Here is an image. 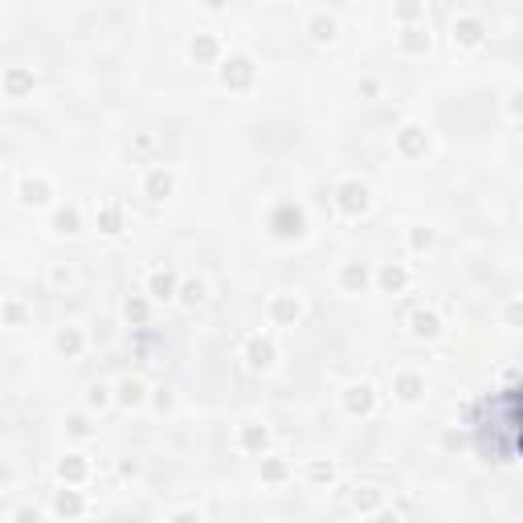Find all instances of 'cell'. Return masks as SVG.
<instances>
[{
	"instance_id": "obj_30",
	"label": "cell",
	"mask_w": 523,
	"mask_h": 523,
	"mask_svg": "<svg viewBox=\"0 0 523 523\" xmlns=\"http://www.w3.org/2000/svg\"><path fill=\"white\" fill-rule=\"evenodd\" d=\"M90 405H98V409L107 405V389H102V385H94V389H90Z\"/></svg>"
},
{
	"instance_id": "obj_5",
	"label": "cell",
	"mask_w": 523,
	"mask_h": 523,
	"mask_svg": "<svg viewBox=\"0 0 523 523\" xmlns=\"http://www.w3.org/2000/svg\"><path fill=\"white\" fill-rule=\"evenodd\" d=\"M246 356H250V364H254V368H270V364H274V344H270V340H262V336H254V340H250V348H246Z\"/></svg>"
},
{
	"instance_id": "obj_15",
	"label": "cell",
	"mask_w": 523,
	"mask_h": 523,
	"mask_svg": "<svg viewBox=\"0 0 523 523\" xmlns=\"http://www.w3.org/2000/svg\"><path fill=\"white\" fill-rule=\"evenodd\" d=\"M401 147H405L409 156H421V152H425V139H421V131H417V127H405V135H401Z\"/></svg>"
},
{
	"instance_id": "obj_8",
	"label": "cell",
	"mask_w": 523,
	"mask_h": 523,
	"mask_svg": "<svg viewBox=\"0 0 523 523\" xmlns=\"http://www.w3.org/2000/svg\"><path fill=\"white\" fill-rule=\"evenodd\" d=\"M57 470H62V479H66V482H82V479H86V462H82L78 454L62 458V466H57Z\"/></svg>"
},
{
	"instance_id": "obj_17",
	"label": "cell",
	"mask_w": 523,
	"mask_h": 523,
	"mask_svg": "<svg viewBox=\"0 0 523 523\" xmlns=\"http://www.w3.org/2000/svg\"><path fill=\"white\" fill-rule=\"evenodd\" d=\"M241 446H246V450H262V446H266V430H262V425H246V430H241Z\"/></svg>"
},
{
	"instance_id": "obj_22",
	"label": "cell",
	"mask_w": 523,
	"mask_h": 523,
	"mask_svg": "<svg viewBox=\"0 0 523 523\" xmlns=\"http://www.w3.org/2000/svg\"><path fill=\"white\" fill-rule=\"evenodd\" d=\"M139 396H143V385L139 380H123V405H139Z\"/></svg>"
},
{
	"instance_id": "obj_24",
	"label": "cell",
	"mask_w": 523,
	"mask_h": 523,
	"mask_svg": "<svg viewBox=\"0 0 523 523\" xmlns=\"http://www.w3.org/2000/svg\"><path fill=\"white\" fill-rule=\"evenodd\" d=\"M262 475H266V479H270V482H278V479H282V475H286V462H278V458H270V462L262 466Z\"/></svg>"
},
{
	"instance_id": "obj_28",
	"label": "cell",
	"mask_w": 523,
	"mask_h": 523,
	"mask_svg": "<svg viewBox=\"0 0 523 523\" xmlns=\"http://www.w3.org/2000/svg\"><path fill=\"white\" fill-rule=\"evenodd\" d=\"M127 319L143 323V319H147V303H139V299H135V303H127Z\"/></svg>"
},
{
	"instance_id": "obj_12",
	"label": "cell",
	"mask_w": 523,
	"mask_h": 523,
	"mask_svg": "<svg viewBox=\"0 0 523 523\" xmlns=\"http://www.w3.org/2000/svg\"><path fill=\"white\" fill-rule=\"evenodd\" d=\"M78 225H82V221H78L74 209H57V217H53V229H57V233H78Z\"/></svg>"
},
{
	"instance_id": "obj_32",
	"label": "cell",
	"mask_w": 523,
	"mask_h": 523,
	"mask_svg": "<svg viewBox=\"0 0 523 523\" xmlns=\"http://www.w3.org/2000/svg\"><path fill=\"white\" fill-rule=\"evenodd\" d=\"M311 479H331V466H323V462H315V466H311Z\"/></svg>"
},
{
	"instance_id": "obj_26",
	"label": "cell",
	"mask_w": 523,
	"mask_h": 523,
	"mask_svg": "<svg viewBox=\"0 0 523 523\" xmlns=\"http://www.w3.org/2000/svg\"><path fill=\"white\" fill-rule=\"evenodd\" d=\"M102 229H107V233H119V209H102Z\"/></svg>"
},
{
	"instance_id": "obj_31",
	"label": "cell",
	"mask_w": 523,
	"mask_h": 523,
	"mask_svg": "<svg viewBox=\"0 0 523 523\" xmlns=\"http://www.w3.org/2000/svg\"><path fill=\"white\" fill-rule=\"evenodd\" d=\"M430 241H434V233H430V229H425V233H421V229H417V233H413V246H417V250H425V246H430Z\"/></svg>"
},
{
	"instance_id": "obj_23",
	"label": "cell",
	"mask_w": 523,
	"mask_h": 523,
	"mask_svg": "<svg viewBox=\"0 0 523 523\" xmlns=\"http://www.w3.org/2000/svg\"><path fill=\"white\" fill-rule=\"evenodd\" d=\"M180 299H184L188 306H192V303H201V299H205V286H201V282H188V286L180 291Z\"/></svg>"
},
{
	"instance_id": "obj_29",
	"label": "cell",
	"mask_w": 523,
	"mask_h": 523,
	"mask_svg": "<svg viewBox=\"0 0 523 523\" xmlns=\"http://www.w3.org/2000/svg\"><path fill=\"white\" fill-rule=\"evenodd\" d=\"M17 523H42V515H37L33 507H21V511H17Z\"/></svg>"
},
{
	"instance_id": "obj_7",
	"label": "cell",
	"mask_w": 523,
	"mask_h": 523,
	"mask_svg": "<svg viewBox=\"0 0 523 523\" xmlns=\"http://www.w3.org/2000/svg\"><path fill=\"white\" fill-rule=\"evenodd\" d=\"M168 192H172V176L168 172H152L147 176V196H152V201H164Z\"/></svg>"
},
{
	"instance_id": "obj_4",
	"label": "cell",
	"mask_w": 523,
	"mask_h": 523,
	"mask_svg": "<svg viewBox=\"0 0 523 523\" xmlns=\"http://www.w3.org/2000/svg\"><path fill=\"white\" fill-rule=\"evenodd\" d=\"M376 405V392L368 389V385H351L348 396H344V409H348L351 417H360V413H368Z\"/></svg>"
},
{
	"instance_id": "obj_18",
	"label": "cell",
	"mask_w": 523,
	"mask_h": 523,
	"mask_svg": "<svg viewBox=\"0 0 523 523\" xmlns=\"http://www.w3.org/2000/svg\"><path fill=\"white\" fill-rule=\"evenodd\" d=\"M364 282H368V270H364V266H348V270H344V286H348V291H364Z\"/></svg>"
},
{
	"instance_id": "obj_37",
	"label": "cell",
	"mask_w": 523,
	"mask_h": 523,
	"mask_svg": "<svg viewBox=\"0 0 523 523\" xmlns=\"http://www.w3.org/2000/svg\"><path fill=\"white\" fill-rule=\"evenodd\" d=\"M372 523H401V515H396V511H385V515H376Z\"/></svg>"
},
{
	"instance_id": "obj_21",
	"label": "cell",
	"mask_w": 523,
	"mask_h": 523,
	"mask_svg": "<svg viewBox=\"0 0 523 523\" xmlns=\"http://www.w3.org/2000/svg\"><path fill=\"white\" fill-rule=\"evenodd\" d=\"M29 86H33V78H29L25 70H12V74H8V90H12V94H25Z\"/></svg>"
},
{
	"instance_id": "obj_25",
	"label": "cell",
	"mask_w": 523,
	"mask_h": 523,
	"mask_svg": "<svg viewBox=\"0 0 523 523\" xmlns=\"http://www.w3.org/2000/svg\"><path fill=\"white\" fill-rule=\"evenodd\" d=\"M376 503H380V490H372V486L356 495V507H364V511H368V507H376Z\"/></svg>"
},
{
	"instance_id": "obj_34",
	"label": "cell",
	"mask_w": 523,
	"mask_h": 523,
	"mask_svg": "<svg viewBox=\"0 0 523 523\" xmlns=\"http://www.w3.org/2000/svg\"><path fill=\"white\" fill-rule=\"evenodd\" d=\"M86 430H90V425L82 421V417H70V434H78V437H82Z\"/></svg>"
},
{
	"instance_id": "obj_13",
	"label": "cell",
	"mask_w": 523,
	"mask_h": 523,
	"mask_svg": "<svg viewBox=\"0 0 523 523\" xmlns=\"http://www.w3.org/2000/svg\"><path fill=\"white\" fill-rule=\"evenodd\" d=\"M380 282H385V291H401V286L409 282V274H405L401 266H385V270H380Z\"/></svg>"
},
{
	"instance_id": "obj_3",
	"label": "cell",
	"mask_w": 523,
	"mask_h": 523,
	"mask_svg": "<svg viewBox=\"0 0 523 523\" xmlns=\"http://www.w3.org/2000/svg\"><path fill=\"white\" fill-rule=\"evenodd\" d=\"M340 209L351 213V217H356V213H364V209H368V188H364V184H356V180L344 184V188H340Z\"/></svg>"
},
{
	"instance_id": "obj_2",
	"label": "cell",
	"mask_w": 523,
	"mask_h": 523,
	"mask_svg": "<svg viewBox=\"0 0 523 523\" xmlns=\"http://www.w3.org/2000/svg\"><path fill=\"white\" fill-rule=\"evenodd\" d=\"M250 78H254V66H250V57H233V62L221 70V82H225V86H233V90L250 86Z\"/></svg>"
},
{
	"instance_id": "obj_36",
	"label": "cell",
	"mask_w": 523,
	"mask_h": 523,
	"mask_svg": "<svg viewBox=\"0 0 523 523\" xmlns=\"http://www.w3.org/2000/svg\"><path fill=\"white\" fill-rule=\"evenodd\" d=\"M172 523H201V520H196V511H180Z\"/></svg>"
},
{
	"instance_id": "obj_19",
	"label": "cell",
	"mask_w": 523,
	"mask_h": 523,
	"mask_svg": "<svg viewBox=\"0 0 523 523\" xmlns=\"http://www.w3.org/2000/svg\"><path fill=\"white\" fill-rule=\"evenodd\" d=\"M396 392H401V401H417L421 396V380L417 376H401L396 380Z\"/></svg>"
},
{
	"instance_id": "obj_27",
	"label": "cell",
	"mask_w": 523,
	"mask_h": 523,
	"mask_svg": "<svg viewBox=\"0 0 523 523\" xmlns=\"http://www.w3.org/2000/svg\"><path fill=\"white\" fill-rule=\"evenodd\" d=\"M315 37H319V42H331V37H336V25L319 17V21H315Z\"/></svg>"
},
{
	"instance_id": "obj_1",
	"label": "cell",
	"mask_w": 523,
	"mask_h": 523,
	"mask_svg": "<svg viewBox=\"0 0 523 523\" xmlns=\"http://www.w3.org/2000/svg\"><path fill=\"white\" fill-rule=\"evenodd\" d=\"M270 225H274L278 237H299V233H303V209H299V205H278Z\"/></svg>"
},
{
	"instance_id": "obj_9",
	"label": "cell",
	"mask_w": 523,
	"mask_h": 523,
	"mask_svg": "<svg viewBox=\"0 0 523 523\" xmlns=\"http://www.w3.org/2000/svg\"><path fill=\"white\" fill-rule=\"evenodd\" d=\"M172 291H176V274H172V270L152 274V295H156V299H168Z\"/></svg>"
},
{
	"instance_id": "obj_35",
	"label": "cell",
	"mask_w": 523,
	"mask_h": 523,
	"mask_svg": "<svg viewBox=\"0 0 523 523\" xmlns=\"http://www.w3.org/2000/svg\"><path fill=\"white\" fill-rule=\"evenodd\" d=\"M4 315H8V323H21V315H25V311L12 303V306H4Z\"/></svg>"
},
{
	"instance_id": "obj_20",
	"label": "cell",
	"mask_w": 523,
	"mask_h": 523,
	"mask_svg": "<svg viewBox=\"0 0 523 523\" xmlns=\"http://www.w3.org/2000/svg\"><path fill=\"white\" fill-rule=\"evenodd\" d=\"M213 53H217V42H213V37H196V42H192V57H201V62H209Z\"/></svg>"
},
{
	"instance_id": "obj_10",
	"label": "cell",
	"mask_w": 523,
	"mask_h": 523,
	"mask_svg": "<svg viewBox=\"0 0 523 523\" xmlns=\"http://www.w3.org/2000/svg\"><path fill=\"white\" fill-rule=\"evenodd\" d=\"M45 192L49 188H45L42 180H21V201L25 205H45Z\"/></svg>"
},
{
	"instance_id": "obj_16",
	"label": "cell",
	"mask_w": 523,
	"mask_h": 523,
	"mask_svg": "<svg viewBox=\"0 0 523 523\" xmlns=\"http://www.w3.org/2000/svg\"><path fill=\"white\" fill-rule=\"evenodd\" d=\"M78 348H82V336L66 327V331L57 336V351H66V356H78Z\"/></svg>"
},
{
	"instance_id": "obj_6",
	"label": "cell",
	"mask_w": 523,
	"mask_h": 523,
	"mask_svg": "<svg viewBox=\"0 0 523 523\" xmlns=\"http://www.w3.org/2000/svg\"><path fill=\"white\" fill-rule=\"evenodd\" d=\"M413 331H417V336H425V340H434L437 331H441V323H437L434 311H417V315H413Z\"/></svg>"
},
{
	"instance_id": "obj_11",
	"label": "cell",
	"mask_w": 523,
	"mask_h": 523,
	"mask_svg": "<svg viewBox=\"0 0 523 523\" xmlns=\"http://www.w3.org/2000/svg\"><path fill=\"white\" fill-rule=\"evenodd\" d=\"M82 511V495L78 490H62L57 495V515H78Z\"/></svg>"
},
{
	"instance_id": "obj_33",
	"label": "cell",
	"mask_w": 523,
	"mask_h": 523,
	"mask_svg": "<svg viewBox=\"0 0 523 523\" xmlns=\"http://www.w3.org/2000/svg\"><path fill=\"white\" fill-rule=\"evenodd\" d=\"M462 42H479V25L466 21V25H462Z\"/></svg>"
},
{
	"instance_id": "obj_14",
	"label": "cell",
	"mask_w": 523,
	"mask_h": 523,
	"mask_svg": "<svg viewBox=\"0 0 523 523\" xmlns=\"http://www.w3.org/2000/svg\"><path fill=\"white\" fill-rule=\"evenodd\" d=\"M274 319L278 323H295L299 319V303L295 299H274Z\"/></svg>"
}]
</instances>
